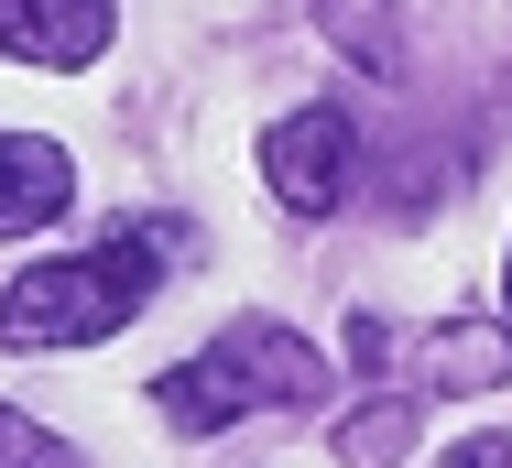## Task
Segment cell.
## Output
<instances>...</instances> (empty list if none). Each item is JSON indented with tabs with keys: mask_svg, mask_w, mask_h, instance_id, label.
Masks as SVG:
<instances>
[{
	"mask_svg": "<svg viewBox=\"0 0 512 468\" xmlns=\"http://www.w3.org/2000/svg\"><path fill=\"white\" fill-rule=\"evenodd\" d=\"M77 207V164L66 142H33V131H0V240H33Z\"/></svg>",
	"mask_w": 512,
	"mask_h": 468,
	"instance_id": "cell-6",
	"label": "cell"
},
{
	"mask_svg": "<svg viewBox=\"0 0 512 468\" xmlns=\"http://www.w3.org/2000/svg\"><path fill=\"white\" fill-rule=\"evenodd\" d=\"M109 33H120V0H0V55L11 66H44V77L99 66Z\"/></svg>",
	"mask_w": 512,
	"mask_h": 468,
	"instance_id": "cell-5",
	"label": "cell"
},
{
	"mask_svg": "<svg viewBox=\"0 0 512 468\" xmlns=\"http://www.w3.org/2000/svg\"><path fill=\"white\" fill-rule=\"evenodd\" d=\"M0 468H88V458H77L66 436H44L33 414H11V403H0Z\"/></svg>",
	"mask_w": 512,
	"mask_h": 468,
	"instance_id": "cell-8",
	"label": "cell"
},
{
	"mask_svg": "<svg viewBox=\"0 0 512 468\" xmlns=\"http://www.w3.org/2000/svg\"><path fill=\"white\" fill-rule=\"evenodd\" d=\"M175 262H186V218H120L99 251H55V262L11 273V294H0V349H22V360L99 349V338H120L153 305V283L175 273Z\"/></svg>",
	"mask_w": 512,
	"mask_h": 468,
	"instance_id": "cell-1",
	"label": "cell"
},
{
	"mask_svg": "<svg viewBox=\"0 0 512 468\" xmlns=\"http://www.w3.org/2000/svg\"><path fill=\"white\" fill-rule=\"evenodd\" d=\"M349 360L382 381V392H491L512 371V327H382V316H349Z\"/></svg>",
	"mask_w": 512,
	"mask_h": 468,
	"instance_id": "cell-3",
	"label": "cell"
},
{
	"mask_svg": "<svg viewBox=\"0 0 512 468\" xmlns=\"http://www.w3.org/2000/svg\"><path fill=\"white\" fill-rule=\"evenodd\" d=\"M316 403H327V360H316L284 316H229L197 360L153 371V414H164L175 436H218V425H240V414H316Z\"/></svg>",
	"mask_w": 512,
	"mask_h": 468,
	"instance_id": "cell-2",
	"label": "cell"
},
{
	"mask_svg": "<svg viewBox=\"0 0 512 468\" xmlns=\"http://www.w3.org/2000/svg\"><path fill=\"white\" fill-rule=\"evenodd\" d=\"M262 186L284 196L295 218H338L349 186H360V131H349V109H295V120H273V131H262Z\"/></svg>",
	"mask_w": 512,
	"mask_h": 468,
	"instance_id": "cell-4",
	"label": "cell"
},
{
	"mask_svg": "<svg viewBox=\"0 0 512 468\" xmlns=\"http://www.w3.org/2000/svg\"><path fill=\"white\" fill-rule=\"evenodd\" d=\"M502 327H512V273H502Z\"/></svg>",
	"mask_w": 512,
	"mask_h": 468,
	"instance_id": "cell-10",
	"label": "cell"
},
{
	"mask_svg": "<svg viewBox=\"0 0 512 468\" xmlns=\"http://www.w3.org/2000/svg\"><path fill=\"white\" fill-rule=\"evenodd\" d=\"M404 447H414V392H371L338 425V468H404Z\"/></svg>",
	"mask_w": 512,
	"mask_h": 468,
	"instance_id": "cell-7",
	"label": "cell"
},
{
	"mask_svg": "<svg viewBox=\"0 0 512 468\" xmlns=\"http://www.w3.org/2000/svg\"><path fill=\"white\" fill-rule=\"evenodd\" d=\"M447 468H512V436H469V447H458Z\"/></svg>",
	"mask_w": 512,
	"mask_h": 468,
	"instance_id": "cell-9",
	"label": "cell"
}]
</instances>
